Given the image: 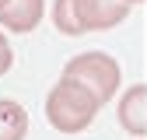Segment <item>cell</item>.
<instances>
[{"mask_svg": "<svg viewBox=\"0 0 147 140\" xmlns=\"http://www.w3.org/2000/svg\"><path fill=\"white\" fill-rule=\"evenodd\" d=\"M11 63H14V49H11V42L0 35V77L11 70Z\"/></svg>", "mask_w": 147, "mask_h": 140, "instance_id": "ba28073f", "label": "cell"}, {"mask_svg": "<svg viewBox=\"0 0 147 140\" xmlns=\"http://www.w3.org/2000/svg\"><path fill=\"white\" fill-rule=\"evenodd\" d=\"M63 81H77L105 105L119 91V63L105 52H81L63 67Z\"/></svg>", "mask_w": 147, "mask_h": 140, "instance_id": "7a4b0ae2", "label": "cell"}, {"mask_svg": "<svg viewBox=\"0 0 147 140\" xmlns=\"http://www.w3.org/2000/svg\"><path fill=\"white\" fill-rule=\"evenodd\" d=\"M102 109V102L88 91V88H81L77 81H63L49 91L46 98V119H49V126L53 130H60V133H81L88 130L91 122H95Z\"/></svg>", "mask_w": 147, "mask_h": 140, "instance_id": "6da1fadb", "label": "cell"}, {"mask_svg": "<svg viewBox=\"0 0 147 140\" xmlns=\"http://www.w3.org/2000/svg\"><path fill=\"white\" fill-rule=\"evenodd\" d=\"M28 112L14 98H0V140H25Z\"/></svg>", "mask_w": 147, "mask_h": 140, "instance_id": "8992f818", "label": "cell"}, {"mask_svg": "<svg viewBox=\"0 0 147 140\" xmlns=\"http://www.w3.org/2000/svg\"><path fill=\"white\" fill-rule=\"evenodd\" d=\"M42 14H46V0H7L0 7V25L14 35H21L39 25Z\"/></svg>", "mask_w": 147, "mask_h": 140, "instance_id": "277c9868", "label": "cell"}, {"mask_svg": "<svg viewBox=\"0 0 147 140\" xmlns=\"http://www.w3.org/2000/svg\"><path fill=\"white\" fill-rule=\"evenodd\" d=\"M119 122L126 133L144 137L147 133V84L126 88V95L119 98Z\"/></svg>", "mask_w": 147, "mask_h": 140, "instance_id": "5b68a950", "label": "cell"}, {"mask_svg": "<svg viewBox=\"0 0 147 140\" xmlns=\"http://www.w3.org/2000/svg\"><path fill=\"white\" fill-rule=\"evenodd\" d=\"M53 21L63 35H84L81 28V18H77V0H56L53 7Z\"/></svg>", "mask_w": 147, "mask_h": 140, "instance_id": "52a82bcc", "label": "cell"}, {"mask_svg": "<svg viewBox=\"0 0 147 140\" xmlns=\"http://www.w3.org/2000/svg\"><path fill=\"white\" fill-rule=\"evenodd\" d=\"M126 4H130V7H133V4H144V0H126Z\"/></svg>", "mask_w": 147, "mask_h": 140, "instance_id": "9c48e42d", "label": "cell"}, {"mask_svg": "<svg viewBox=\"0 0 147 140\" xmlns=\"http://www.w3.org/2000/svg\"><path fill=\"white\" fill-rule=\"evenodd\" d=\"M126 14H130V4H126V0H77V18H81L84 32L112 28Z\"/></svg>", "mask_w": 147, "mask_h": 140, "instance_id": "3957f363", "label": "cell"}, {"mask_svg": "<svg viewBox=\"0 0 147 140\" xmlns=\"http://www.w3.org/2000/svg\"><path fill=\"white\" fill-rule=\"evenodd\" d=\"M4 4H7V0H0V7H4Z\"/></svg>", "mask_w": 147, "mask_h": 140, "instance_id": "30bf717a", "label": "cell"}]
</instances>
